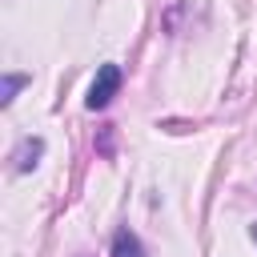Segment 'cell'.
Segmentation results:
<instances>
[{"label":"cell","instance_id":"obj_1","mask_svg":"<svg viewBox=\"0 0 257 257\" xmlns=\"http://www.w3.org/2000/svg\"><path fill=\"white\" fill-rule=\"evenodd\" d=\"M120 80H124V72H120V64H100L96 68V76H92V84H88V96H84V104L96 112V108H104L116 92H120Z\"/></svg>","mask_w":257,"mask_h":257},{"label":"cell","instance_id":"obj_5","mask_svg":"<svg viewBox=\"0 0 257 257\" xmlns=\"http://www.w3.org/2000/svg\"><path fill=\"white\" fill-rule=\"evenodd\" d=\"M249 237H253V241H257V225H253V229H249Z\"/></svg>","mask_w":257,"mask_h":257},{"label":"cell","instance_id":"obj_2","mask_svg":"<svg viewBox=\"0 0 257 257\" xmlns=\"http://www.w3.org/2000/svg\"><path fill=\"white\" fill-rule=\"evenodd\" d=\"M40 157H44V141L40 137H24L16 145V153H12V165H16V173H32Z\"/></svg>","mask_w":257,"mask_h":257},{"label":"cell","instance_id":"obj_4","mask_svg":"<svg viewBox=\"0 0 257 257\" xmlns=\"http://www.w3.org/2000/svg\"><path fill=\"white\" fill-rule=\"evenodd\" d=\"M24 84H28V76H20V72H8V76H4V88H0V104H12V96H16Z\"/></svg>","mask_w":257,"mask_h":257},{"label":"cell","instance_id":"obj_3","mask_svg":"<svg viewBox=\"0 0 257 257\" xmlns=\"http://www.w3.org/2000/svg\"><path fill=\"white\" fill-rule=\"evenodd\" d=\"M112 257H145V249H141L137 233L120 229V233H116V241H112Z\"/></svg>","mask_w":257,"mask_h":257}]
</instances>
